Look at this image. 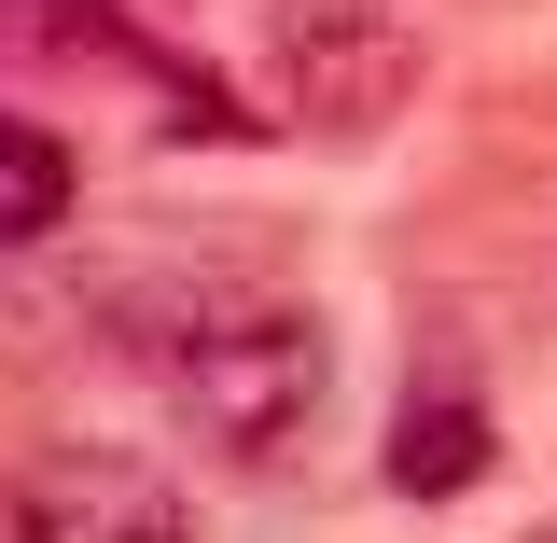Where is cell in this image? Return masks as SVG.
<instances>
[{"label":"cell","mask_w":557,"mask_h":543,"mask_svg":"<svg viewBox=\"0 0 557 543\" xmlns=\"http://www.w3.org/2000/svg\"><path fill=\"white\" fill-rule=\"evenodd\" d=\"M0 543H196V502L139 446H42L0 474Z\"/></svg>","instance_id":"obj_3"},{"label":"cell","mask_w":557,"mask_h":543,"mask_svg":"<svg viewBox=\"0 0 557 543\" xmlns=\"http://www.w3.org/2000/svg\"><path fill=\"white\" fill-rule=\"evenodd\" d=\"M474 474H487V418L446 405V391H418V405L391 418V488H405V502H446V488H474Z\"/></svg>","instance_id":"obj_4"},{"label":"cell","mask_w":557,"mask_h":543,"mask_svg":"<svg viewBox=\"0 0 557 543\" xmlns=\"http://www.w3.org/2000/svg\"><path fill=\"white\" fill-rule=\"evenodd\" d=\"M530 543H557V530H530Z\"/></svg>","instance_id":"obj_6"},{"label":"cell","mask_w":557,"mask_h":543,"mask_svg":"<svg viewBox=\"0 0 557 543\" xmlns=\"http://www.w3.org/2000/svg\"><path fill=\"white\" fill-rule=\"evenodd\" d=\"M321 391H335V348H321V321L307 307H278V293H237V307H209L196 335L168 348V405H182V432H196L209 460H293V432L321 418Z\"/></svg>","instance_id":"obj_1"},{"label":"cell","mask_w":557,"mask_h":543,"mask_svg":"<svg viewBox=\"0 0 557 543\" xmlns=\"http://www.w3.org/2000/svg\"><path fill=\"white\" fill-rule=\"evenodd\" d=\"M265 98L293 112V126H321V139H362V126H391V112L418 98V42L391 28V14H362V0H278Z\"/></svg>","instance_id":"obj_2"},{"label":"cell","mask_w":557,"mask_h":543,"mask_svg":"<svg viewBox=\"0 0 557 543\" xmlns=\"http://www.w3.org/2000/svg\"><path fill=\"white\" fill-rule=\"evenodd\" d=\"M70 223V153L28 112H0V251H28V237H57Z\"/></svg>","instance_id":"obj_5"}]
</instances>
